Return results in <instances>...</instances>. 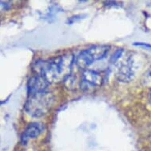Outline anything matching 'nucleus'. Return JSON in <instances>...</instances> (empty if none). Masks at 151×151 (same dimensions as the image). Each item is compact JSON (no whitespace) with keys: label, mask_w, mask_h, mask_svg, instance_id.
I'll return each instance as SVG.
<instances>
[{"label":"nucleus","mask_w":151,"mask_h":151,"mask_svg":"<svg viewBox=\"0 0 151 151\" xmlns=\"http://www.w3.org/2000/svg\"><path fill=\"white\" fill-rule=\"evenodd\" d=\"M74 57L71 53L61 55L49 61H37L32 66L36 74L45 76L48 83L65 82L70 76Z\"/></svg>","instance_id":"f257e3e1"},{"label":"nucleus","mask_w":151,"mask_h":151,"mask_svg":"<svg viewBox=\"0 0 151 151\" xmlns=\"http://www.w3.org/2000/svg\"><path fill=\"white\" fill-rule=\"evenodd\" d=\"M54 102V95L46 90L30 95L25 104V109L31 116L39 118L47 114L53 106Z\"/></svg>","instance_id":"f03ea898"},{"label":"nucleus","mask_w":151,"mask_h":151,"mask_svg":"<svg viewBox=\"0 0 151 151\" xmlns=\"http://www.w3.org/2000/svg\"><path fill=\"white\" fill-rule=\"evenodd\" d=\"M110 47L108 45H93L83 50L76 57V64L80 69L86 70L95 61L102 60L109 52Z\"/></svg>","instance_id":"7ed1b4c3"},{"label":"nucleus","mask_w":151,"mask_h":151,"mask_svg":"<svg viewBox=\"0 0 151 151\" xmlns=\"http://www.w3.org/2000/svg\"><path fill=\"white\" fill-rule=\"evenodd\" d=\"M136 60L134 55H127L120 62L116 72V78L119 82H129L134 79L138 70Z\"/></svg>","instance_id":"20e7f679"},{"label":"nucleus","mask_w":151,"mask_h":151,"mask_svg":"<svg viewBox=\"0 0 151 151\" xmlns=\"http://www.w3.org/2000/svg\"><path fill=\"white\" fill-rule=\"evenodd\" d=\"M103 78L100 73L93 70H85L81 78V88L88 90L91 88H97L102 85Z\"/></svg>","instance_id":"39448f33"},{"label":"nucleus","mask_w":151,"mask_h":151,"mask_svg":"<svg viewBox=\"0 0 151 151\" xmlns=\"http://www.w3.org/2000/svg\"><path fill=\"white\" fill-rule=\"evenodd\" d=\"M47 85L48 82L44 75L40 74H34L30 78L28 82V90L29 96L32 94L46 91Z\"/></svg>","instance_id":"423d86ee"},{"label":"nucleus","mask_w":151,"mask_h":151,"mask_svg":"<svg viewBox=\"0 0 151 151\" xmlns=\"http://www.w3.org/2000/svg\"><path fill=\"white\" fill-rule=\"evenodd\" d=\"M44 131V127L40 123H31L28 125L21 137V141L24 145L27 143L29 139H36Z\"/></svg>","instance_id":"0eeeda50"},{"label":"nucleus","mask_w":151,"mask_h":151,"mask_svg":"<svg viewBox=\"0 0 151 151\" xmlns=\"http://www.w3.org/2000/svg\"><path fill=\"white\" fill-rule=\"evenodd\" d=\"M123 52H124V49H122V48H119V49H117L115 53L112 55V56L111 58V63H115L116 62H117L119 59H120V57L122 56V55H123Z\"/></svg>","instance_id":"6e6552de"},{"label":"nucleus","mask_w":151,"mask_h":151,"mask_svg":"<svg viewBox=\"0 0 151 151\" xmlns=\"http://www.w3.org/2000/svg\"><path fill=\"white\" fill-rule=\"evenodd\" d=\"M134 45L135 46H142V47H146L148 48H151V45L146 44V43H134Z\"/></svg>","instance_id":"1a4fd4ad"},{"label":"nucleus","mask_w":151,"mask_h":151,"mask_svg":"<svg viewBox=\"0 0 151 151\" xmlns=\"http://www.w3.org/2000/svg\"><path fill=\"white\" fill-rule=\"evenodd\" d=\"M150 101L151 103V92H150Z\"/></svg>","instance_id":"9d476101"}]
</instances>
